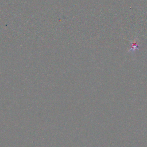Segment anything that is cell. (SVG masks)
<instances>
[{
	"label": "cell",
	"instance_id": "cell-1",
	"mask_svg": "<svg viewBox=\"0 0 147 147\" xmlns=\"http://www.w3.org/2000/svg\"><path fill=\"white\" fill-rule=\"evenodd\" d=\"M137 49H138V46H137V44L136 41L135 40V41H134V42L133 43V44H132V48H131V50H130L129 51L130 52L131 50H134L133 51H135V50H137Z\"/></svg>",
	"mask_w": 147,
	"mask_h": 147
}]
</instances>
